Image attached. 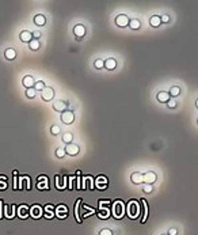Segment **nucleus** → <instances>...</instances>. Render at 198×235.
Returning a JSON list of instances; mask_svg holds the SVG:
<instances>
[{
  "label": "nucleus",
  "instance_id": "obj_21",
  "mask_svg": "<svg viewBox=\"0 0 198 235\" xmlns=\"http://www.w3.org/2000/svg\"><path fill=\"white\" fill-rule=\"evenodd\" d=\"M29 46L31 50H38L39 49V41L38 40H31V41L29 42Z\"/></svg>",
  "mask_w": 198,
  "mask_h": 235
},
{
  "label": "nucleus",
  "instance_id": "obj_29",
  "mask_svg": "<svg viewBox=\"0 0 198 235\" xmlns=\"http://www.w3.org/2000/svg\"><path fill=\"white\" fill-rule=\"evenodd\" d=\"M26 97H27V98H34V97H35L34 89H27V91H26Z\"/></svg>",
  "mask_w": 198,
  "mask_h": 235
},
{
  "label": "nucleus",
  "instance_id": "obj_18",
  "mask_svg": "<svg viewBox=\"0 0 198 235\" xmlns=\"http://www.w3.org/2000/svg\"><path fill=\"white\" fill-rule=\"evenodd\" d=\"M149 23H151L152 27H159V25L162 23V22H160V16H159V15H153L151 19H149Z\"/></svg>",
  "mask_w": 198,
  "mask_h": 235
},
{
  "label": "nucleus",
  "instance_id": "obj_14",
  "mask_svg": "<svg viewBox=\"0 0 198 235\" xmlns=\"http://www.w3.org/2000/svg\"><path fill=\"white\" fill-rule=\"evenodd\" d=\"M45 22H46V18L42 15V14H38V15L34 16V23L38 25V26H43L45 25Z\"/></svg>",
  "mask_w": 198,
  "mask_h": 235
},
{
  "label": "nucleus",
  "instance_id": "obj_26",
  "mask_svg": "<svg viewBox=\"0 0 198 235\" xmlns=\"http://www.w3.org/2000/svg\"><path fill=\"white\" fill-rule=\"evenodd\" d=\"M80 201L82 200L79 199V200H76V205H75V216H76V219H78V222L80 223L82 222V219H80V216H79V205H80Z\"/></svg>",
  "mask_w": 198,
  "mask_h": 235
},
{
  "label": "nucleus",
  "instance_id": "obj_4",
  "mask_svg": "<svg viewBox=\"0 0 198 235\" xmlns=\"http://www.w3.org/2000/svg\"><path fill=\"white\" fill-rule=\"evenodd\" d=\"M75 120V114H73V111L71 110H67V111H63V114H61V121L65 122V124H71Z\"/></svg>",
  "mask_w": 198,
  "mask_h": 235
},
{
  "label": "nucleus",
  "instance_id": "obj_1",
  "mask_svg": "<svg viewBox=\"0 0 198 235\" xmlns=\"http://www.w3.org/2000/svg\"><path fill=\"white\" fill-rule=\"evenodd\" d=\"M128 215H129V218H132V219L137 218V215H138V205H137V203H136L134 200L130 201L129 205H128Z\"/></svg>",
  "mask_w": 198,
  "mask_h": 235
},
{
  "label": "nucleus",
  "instance_id": "obj_19",
  "mask_svg": "<svg viewBox=\"0 0 198 235\" xmlns=\"http://www.w3.org/2000/svg\"><path fill=\"white\" fill-rule=\"evenodd\" d=\"M168 99H170V94L166 93V91H160V93L157 94V101H160V102H167Z\"/></svg>",
  "mask_w": 198,
  "mask_h": 235
},
{
  "label": "nucleus",
  "instance_id": "obj_3",
  "mask_svg": "<svg viewBox=\"0 0 198 235\" xmlns=\"http://www.w3.org/2000/svg\"><path fill=\"white\" fill-rule=\"evenodd\" d=\"M115 23H117L120 27H125L129 25V18H128V15H125V14H120V15L115 18Z\"/></svg>",
  "mask_w": 198,
  "mask_h": 235
},
{
  "label": "nucleus",
  "instance_id": "obj_28",
  "mask_svg": "<svg viewBox=\"0 0 198 235\" xmlns=\"http://www.w3.org/2000/svg\"><path fill=\"white\" fill-rule=\"evenodd\" d=\"M34 89L38 90V91H42V90L45 89V83H43L42 80H41V82H37V83L34 84Z\"/></svg>",
  "mask_w": 198,
  "mask_h": 235
},
{
  "label": "nucleus",
  "instance_id": "obj_10",
  "mask_svg": "<svg viewBox=\"0 0 198 235\" xmlns=\"http://www.w3.org/2000/svg\"><path fill=\"white\" fill-rule=\"evenodd\" d=\"M67 106H68V102H64V101H56L53 103V107H54V110H57V111H65Z\"/></svg>",
  "mask_w": 198,
  "mask_h": 235
},
{
  "label": "nucleus",
  "instance_id": "obj_8",
  "mask_svg": "<svg viewBox=\"0 0 198 235\" xmlns=\"http://www.w3.org/2000/svg\"><path fill=\"white\" fill-rule=\"evenodd\" d=\"M73 33H75L76 37H79L78 40H82V37L86 34V27L83 25H76V26L73 27Z\"/></svg>",
  "mask_w": 198,
  "mask_h": 235
},
{
  "label": "nucleus",
  "instance_id": "obj_34",
  "mask_svg": "<svg viewBox=\"0 0 198 235\" xmlns=\"http://www.w3.org/2000/svg\"><path fill=\"white\" fill-rule=\"evenodd\" d=\"M152 190H153L152 185H149V183H144V192H145V193H151Z\"/></svg>",
  "mask_w": 198,
  "mask_h": 235
},
{
  "label": "nucleus",
  "instance_id": "obj_13",
  "mask_svg": "<svg viewBox=\"0 0 198 235\" xmlns=\"http://www.w3.org/2000/svg\"><path fill=\"white\" fill-rule=\"evenodd\" d=\"M67 212H68V209H67V207H64V205H60V207H57V209H56V215H57L58 218H61V219L67 218Z\"/></svg>",
  "mask_w": 198,
  "mask_h": 235
},
{
  "label": "nucleus",
  "instance_id": "obj_41",
  "mask_svg": "<svg viewBox=\"0 0 198 235\" xmlns=\"http://www.w3.org/2000/svg\"><path fill=\"white\" fill-rule=\"evenodd\" d=\"M14 209H15V205H11V212H14ZM14 214H8V218H12Z\"/></svg>",
  "mask_w": 198,
  "mask_h": 235
},
{
  "label": "nucleus",
  "instance_id": "obj_40",
  "mask_svg": "<svg viewBox=\"0 0 198 235\" xmlns=\"http://www.w3.org/2000/svg\"><path fill=\"white\" fill-rule=\"evenodd\" d=\"M39 36H41V32H34V33H33V37H34L35 40H37V38H38Z\"/></svg>",
  "mask_w": 198,
  "mask_h": 235
},
{
  "label": "nucleus",
  "instance_id": "obj_12",
  "mask_svg": "<svg viewBox=\"0 0 198 235\" xmlns=\"http://www.w3.org/2000/svg\"><path fill=\"white\" fill-rule=\"evenodd\" d=\"M31 38H33V34L30 32H27V30H25V32H22L21 34H19V40L23 42H30Z\"/></svg>",
  "mask_w": 198,
  "mask_h": 235
},
{
  "label": "nucleus",
  "instance_id": "obj_6",
  "mask_svg": "<svg viewBox=\"0 0 198 235\" xmlns=\"http://www.w3.org/2000/svg\"><path fill=\"white\" fill-rule=\"evenodd\" d=\"M156 181V174L153 171H146L144 175H142V182H145V183H149V185H152V183Z\"/></svg>",
  "mask_w": 198,
  "mask_h": 235
},
{
  "label": "nucleus",
  "instance_id": "obj_35",
  "mask_svg": "<svg viewBox=\"0 0 198 235\" xmlns=\"http://www.w3.org/2000/svg\"><path fill=\"white\" fill-rule=\"evenodd\" d=\"M50 132H52L53 135H57V133H60V126L53 125L52 128H50Z\"/></svg>",
  "mask_w": 198,
  "mask_h": 235
},
{
  "label": "nucleus",
  "instance_id": "obj_2",
  "mask_svg": "<svg viewBox=\"0 0 198 235\" xmlns=\"http://www.w3.org/2000/svg\"><path fill=\"white\" fill-rule=\"evenodd\" d=\"M41 97L43 101H52L53 97H54V90L52 87H45V89L42 90Z\"/></svg>",
  "mask_w": 198,
  "mask_h": 235
},
{
  "label": "nucleus",
  "instance_id": "obj_32",
  "mask_svg": "<svg viewBox=\"0 0 198 235\" xmlns=\"http://www.w3.org/2000/svg\"><path fill=\"white\" fill-rule=\"evenodd\" d=\"M99 182L102 183V185H100V188H104V186H106V178H104V177L96 178V183H99Z\"/></svg>",
  "mask_w": 198,
  "mask_h": 235
},
{
  "label": "nucleus",
  "instance_id": "obj_5",
  "mask_svg": "<svg viewBox=\"0 0 198 235\" xmlns=\"http://www.w3.org/2000/svg\"><path fill=\"white\" fill-rule=\"evenodd\" d=\"M114 212H115V218L117 219H121L122 218V212H124V204H122V201L121 200H117V203L114 204Z\"/></svg>",
  "mask_w": 198,
  "mask_h": 235
},
{
  "label": "nucleus",
  "instance_id": "obj_22",
  "mask_svg": "<svg viewBox=\"0 0 198 235\" xmlns=\"http://www.w3.org/2000/svg\"><path fill=\"white\" fill-rule=\"evenodd\" d=\"M72 139H73V136H72V133H69V132H67V133L63 135V141L67 143V144H71V143H72Z\"/></svg>",
  "mask_w": 198,
  "mask_h": 235
},
{
  "label": "nucleus",
  "instance_id": "obj_30",
  "mask_svg": "<svg viewBox=\"0 0 198 235\" xmlns=\"http://www.w3.org/2000/svg\"><path fill=\"white\" fill-rule=\"evenodd\" d=\"M95 67L98 68H103L104 67V61L103 60H100V58H98V60H95Z\"/></svg>",
  "mask_w": 198,
  "mask_h": 235
},
{
  "label": "nucleus",
  "instance_id": "obj_31",
  "mask_svg": "<svg viewBox=\"0 0 198 235\" xmlns=\"http://www.w3.org/2000/svg\"><path fill=\"white\" fill-rule=\"evenodd\" d=\"M56 155H57V158H63L65 155V150L64 148H57L56 150Z\"/></svg>",
  "mask_w": 198,
  "mask_h": 235
},
{
  "label": "nucleus",
  "instance_id": "obj_38",
  "mask_svg": "<svg viewBox=\"0 0 198 235\" xmlns=\"http://www.w3.org/2000/svg\"><path fill=\"white\" fill-rule=\"evenodd\" d=\"M3 218V200H0V219Z\"/></svg>",
  "mask_w": 198,
  "mask_h": 235
},
{
  "label": "nucleus",
  "instance_id": "obj_17",
  "mask_svg": "<svg viewBox=\"0 0 198 235\" xmlns=\"http://www.w3.org/2000/svg\"><path fill=\"white\" fill-rule=\"evenodd\" d=\"M104 67L107 68V69H114L117 67V61H115L114 58H107L104 61Z\"/></svg>",
  "mask_w": 198,
  "mask_h": 235
},
{
  "label": "nucleus",
  "instance_id": "obj_36",
  "mask_svg": "<svg viewBox=\"0 0 198 235\" xmlns=\"http://www.w3.org/2000/svg\"><path fill=\"white\" fill-rule=\"evenodd\" d=\"M99 235H114L113 234V231L109 230V228H104V230H102L100 232H99Z\"/></svg>",
  "mask_w": 198,
  "mask_h": 235
},
{
  "label": "nucleus",
  "instance_id": "obj_11",
  "mask_svg": "<svg viewBox=\"0 0 198 235\" xmlns=\"http://www.w3.org/2000/svg\"><path fill=\"white\" fill-rule=\"evenodd\" d=\"M30 214H31L33 218L38 219V218H41V215H42V208L39 205H34V207H31V209H30Z\"/></svg>",
  "mask_w": 198,
  "mask_h": 235
},
{
  "label": "nucleus",
  "instance_id": "obj_16",
  "mask_svg": "<svg viewBox=\"0 0 198 235\" xmlns=\"http://www.w3.org/2000/svg\"><path fill=\"white\" fill-rule=\"evenodd\" d=\"M130 179H132V182L133 183H141L142 182V174H141V173H137V171L133 173Z\"/></svg>",
  "mask_w": 198,
  "mask_h": 235
},
{
  "label": "nucleus",
  "instance_id": "obj_39",
  "mask_svg": "<svg viewBox=\"0 0 198 235\" xmlns=\"http://www.w3.org/2000/svg\"><path fill=\"white\" fill-rule=\"evenodd\" d=\"M177 232L178 231L175 230V228H171V230L168 231V235H177Z\"/></svg>",
  "mask_w": 198,
  "mask_h": 235
},
{
  "label": "nucleus",
  "instance_id": "obj_42",
  "mask_svg": "<svg viewBox=\"0 0 198 235\" xmlns=\"http://www.w3.org/2000/svg\"><path fill=\"white\" fill-rule=\"evenodd\" d=\"M163 235H167V234H163Z\"/></svg>",
  "mask_w": 198,
  "mask_h": 235
},
{
  "label": "nucleus",
  "instance_id": "obj_33",
  "mask_svg": "<svg viewBox=\"0 0 198 235\" xmlns=\"http://www.w3.org/2000/svg\"><path fill=\"white\" fill-rule=\"evenodd\" d=\"M167 106H168L170 109H174V107H177V102L174 99H168L167 101Z\"/></svg>",
  "mask_w": 198,
  "mask_h": 235
},
{
  "label": "nucleus",
  "instance_id": "obj_9",
  "mask_svg": "<svg viewBox=\"0 0 198 235\" xmlns=\"http://www.w3.org/2000/svg\"><path fill=\"white\" fill-rule=\"evenodd\" d=\"M22 83H23V86H25L26 89H33V86L35 84V80H34V78H33V76L27 75V76H25V78H23Z\"/></svg>",
  "mask_w": 198,
  "mask_h": 235
},
{
  "label": "nucleus",
  "instance_id": "obj_25",
  "mask_svg": "<svg viewBox=\"0 0 198 235\" xmlns=\"http://www.w3.org/2000/svg\"><path fill=\"white\" fill-rule=\"evenodd\" d=\"M45 211H46L45 216H46L47 219H50L53 215H54V212H52V211H53V207H52V205H46V207H45Z\"/></svg>",
  "mask_w": 198,
  "mask_h": 235
},
{
  "label": "nucleus",
  "instance_id": "obj_15",
  "mask_svg": "<svg viewBox=\"0 0 198 235\" xmlns=\"http://www.w3.org/2000/svg\"><path fill=\"white\" fill-rule=\"evenodd\" d=\"M4 56H5L7 60H14V58L16 57V52L12 49V48H8V49H5Z\"/></svg>",
  "mask_w": 198,
  "mask_h": 235
},
{
  "label": "nucleus",
  "instance_id": "obj_27",
  "mask_svg": "<svg viewBox=\"0 0 198 235\" xmlns=\"http://www.w3.org/2000/svg\"><path fill=\"white\" fill-rule=\"evenodd\" d=\"M168 94H170V95H172V97H177V95H179V94H181V89L175 86V87H172V89L170 90V93H168Z\"/></svg>",
  "mask_w": 198,
  "mask_h": 235
},
{
  "label": "nucleus",
  "instance_id": "obj_24",
  "mask_svg": "<svg viewBox=\"0 0 198 235\" xmlns=\"http://www.w3.org/2000/svg\"><path fill=\"white\" fill-rule=\"evenodd\" d=\"M129 25H130V29L137 30V29L140 27V21H138V19H130V21H129Z\"/></svg>",
  "mask_w": 198,
  "mask_h": 235
},
{
  "label": "nucleus",
  "instance_id": "obj_7",
  "mask_svg": "<svg viewBox=\"0 0 198 235\" xmlns=\"http://www.w3.org/2000/svg\"><path fill=\"white\" fill-rule=\"evenodd\" d=\"M64 150H65V152H67L68 155H71V156H73V155H78V154H79V146H78V144H73V143L68 144Z\"/></svg>",
  "mask_w": 198,
  "mask_h": 235
},
{
  "label": "nucleus",
  "instance_id": "obj_23",
  "mask_svg": "<svg viewBox=\"0 0 198 235\" xmlns=\"http://www.w3.org/2000/svg\"><path fill=\"white\" fill-rule=\"evenodd\" d=\"M141 204L144 205V215H142V218H141V223H144L146 220V216H148V207H146L145 200H141Z\"/></svg>",
  "mask_w": 198,
  "mask_h": 235
},
{
  "label": "nucleus",
  "instance_id": "obj_20",
  "mask_svg": "<svg viewBox=\"0 0 198 235\" xmlns=\"http://www.w3.org/2000/svg\"><path fill=\"white\" fill-rule=\"evenodd\" d=\"M27 212H29V207L27 205H22L21 208H19V218H22V219H25V218H27Z\"/></svg>",
  "mask_w": 198,
  "mask_h": 235
},
{
  "label": "nucleus",
  "instance_id": "obj_37",
  "mask_svg": "<svg viewBox=\"0 0 198 235\" xmlns=\"http://www.w3.org/2000/svg\"><path fill=\"white\" fill-rule=\"evenodd\" d=\"M168 21H170V16H168V15H163V16H160V22H164V23H167Z\"/></svg>",
  "mask_w": 198,
  "mask_h": 235
}]
</instances>
